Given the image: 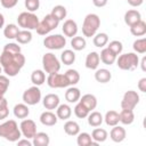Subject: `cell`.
Wrapping results in <instances>:
<instances>
[{
    "label": "cell",
    "instance_id": "f6af8a7d",
    "mask_svg": "<svg viewBox=\"0 0 146 146\" xmlns=\"http://www.w3.org/2000/svg\"><path fill=\"white\" fill-rule=\"evenodd\" d=\"M24 5H25V8L29 11L33 13V11H35V10L39 9V7H40V0H25L24 1Z\"/></svg>",
    "mask_w": 146,
    "mask_h": 146
},
{
    "label": "cell",
    "instance_id": "2e32d148",
    "mask_svg": "<svg viewBox=\"0 0 146 146\" xmlns=\"http://www.w3.org/2000/svg\"><path fill=\"white\" fill-rule=\"evenodd\" d=\"M58 121V117L55 113H52L51 111H46L43 113H41L40 115V122L43 124V125H47V127H52L57 123Z\"/></svg>",
    "mask_w": 146,
    "mask_h": 146
},
{
    "label": "cell",
    "instance_id": "60d3db41",
    "mask_svg": "<svg viewBox=\"0 0 146 146\" xmlns=\"http://www.w3.org/2000/svg\"><path fill=\"white\" fill-rule=\"evenodd\" d=\"M94 44L96 46V47H98V48H102V47H104L105 44H107V42H108V35L106 34V33H104V32H100V33H97V34H95L94 35Z\"/></svg>",
    "mask_w": 146,
    "mask_h": 146
},
{
    "label": "cell",
    "instance_id": "ac0fdd59",
    "mask_svg": "<svg viewBox=\"0 0 146 146\" xmlns=\"http://www.w3.org/2000/svg\"><path fill=\"white\" fill-rule=\"evenodd\" d=\"M9 88V79L7 75L0 74V105L8 104L7 99L5 98V95Z\"/></svg>",
    "mask_w": 146,
    "mask_h": 146
},
{
    "label": "cell",
    "instance_id": "cb8c5ba5",
    "mask_svg": "<svg viewBox=\"0 0 146 146\" xmlns=\"http://www.w3.org/2000/svg\"><path fill=\"white\" fill-rule=\"evenodd\" d=\"M56 115L60 120H67L72 115V108L67 104H60L56 108Z\"/></svg>",
    "mask_w": 146,
    "mask_h": 146
},
{
    "label": "cell",
    "instance_id": "30bf717a",
    "mask_svg": "<svg viewBox=\"0 0 146 146\" xmlns=\"http://www.w3.org/2000/svg\"><path fill=\"white\" fill-rule=\"evenodd\" d=\"M139 103V95L135 90H128L124 92L121 100V107L123 110H133Z\"/></svg>",
    "mask_w": 146,
    "mask_h": 146
},
{
    "label": "cell",
    "instance_id": "484cf974",
    "mask_svg": "<svg viewBox=\"0 0 146 146\" xmlns=\"http://www.w3.org/2000/svg\"><path fill=\"white\" fill-rule=\"evenodd\" d=\"M81 97V92L80 89L76 87H70L66 91H65V99L68 103H76Z\"/></svg>",
    "mask_w": 146,
    "mask_h": 146
},
{
    "label": "cell",
    "instance_id": "4fadbf2b",
    "mask_svg": "<svg viewBox=\"0 0 146 146\" xmlns=\"http://www.w3.org/2000/svg\"><path fill=\"white\" fill-rule=\"evenodd\" d=\"M62 30H63V33H64L65 36L73 38L78 33V24L73 19H66L64 22V24H63Z\"/></svg>",
    "mask_w": 146,
    "mask_h": 146
},
{
    "label": "cell",
    "instance_id": "3957f363",
    "mask_svg": "<svg viewBox=\"0 0 146 146\" xmlns=\"http://www.w3.org/2000/svg\"><path fill=\"white\" fill-rule=\"evenodd\" d=\"M100 26V18L97 14H88L84 19H83V24H82V33L84 36L87 38H91L96 34V32L98 31Z\"/></svg>",
    "mask_w": 146,
    "mask_h": 146
},
{
    "label": "cell",
    "instance_id": "277c9868",
    "mask_svg": "<svg viewBox=\"0 0 146 146\" xmlns=\"http://www.w3.org/2000/svg\"><path fill=\"white\" fill-rule=\"evenodd\" d=\"M116 65L123 71H133L139 65V57L135 52L122 54L116 57Z\"/></svg>",
    "mask_w": 146,
    "mask_h": 146
},
{
    "label": "cell",
    "instance_id": "f35d334b",
    "mask_svg": "<svg viewBox=\"0 0 146 146\" xmlns=\"http://www.w3.org/2000/svg\"><path fill=\"white\" fill-rule=\"evenodd\" d=\"M64 74H65V76H66V79H67L70 86H74V84H76V83L80 81V74H79V72H78L76 70L70 68V70H67Z\"/></svg>",
    "mask_w": 146,
    "mask_h": 146
},
{
    "label": "cell",
    "instance_id": "7c38bea8",
    "mask_svg": "<svg viewBox=\"0 0 146 146\" xmlns=\"http://www.w3.org/2000/svg\"><path fill=\"white\" fill-rule=\"evenodd\" d=\"M19 130L25 138L31 139L36 133V124L31 119H24L19 124Z\"/></svg>",
    "mask_w": 146,
    "mask_h": 146
},
{
    "label": "cell",
    "instance_id": "52a82bcc",
    "mask_svg": "<svg viewBox=\"0 0 146 146\" xmlns=\"http://www.w3.org/2000/svg\"><path fill=\"white\" fill-rule=\"evenodd\" d=\"M66 44V39L62 34H51L43 39V46L50 50H59Z\"/></svg>",
    "mask_w": 146,
    "mask_h": 146
},
{
    "label": "cell",
    "instance_id": "603a6c76",
    "mask_svg": "<svg viewBox=\"0 0 146 146\" xmlns=\"http://www.w3.org/2000/svg\"><path fill=\"white\" fill-rule=\"evenodd\" d=\"M95 79L99 83H107L112 79V73L106 68H98L95 72Z\"/></svg>",
    "mask_w": 146,
    "mask_h": 146
},
{
    "label": "cell",
    "instance_id": "e0dca14e",
    "mask_svg": "<svg viewBox=\"0 0 146 146\" xmlns=\"http://www.w3.org/2000/svg\"><path fill=\"white\" fill-rule=\"evenodd\" d=\"M100 63L99 54L96 51H91L86 57V67L89 70H97L98 65Z\"/></svg>",
    "mask_w": 146,
    "mask_h": 146
},
{
    "label": "cell",
    "instance_id": "f5cc1de1",
    "mask_svg": "<svg viewBox=\"0 0 146 146\" xmlns=\"http://www.w3.org/2000/svg\"><path fill=\"white\" fill-rule=\"evenodd\" d=\"M128 1V3L130 5V6H132V7H139L140 5H143V2H144V0H127Z\"/></svg>",
    "mask_w": 146,
    "mask_h": 146
},
{
    "label": "cell",
    "instance_id": "9a60e30c",
    "mask_svg": "<svg viewBox=\"0 0 146 146\" xmlns=\"http://www.w3.org/2000/svg\"><path fill=\"white\" fill-rule=\"evenodd\" d=\"M42 104L46 107V110H56L59 105V97L56 94H48L43 97Z\"/></svg>",
    "mask_w": 146,
    "mask_h": 146
},
{
    "label": "cell",
    "instance_id": "83f0119b",
    "mask_svg": "<svg viewBox=\"0 0 146 146\" xmlns=\"http://www.w3.org/2000/svg\"><path fill=\"white\" fill-rule=\"evenodd\" d=\"M32 139L34 146H48L50 143V138L46 132H36Z\"/></svg>",
    "mask_w": 146,
    "mask_h": 146
},
{
    "label": "cell",
    "instance_id": "f546056e",
    "mask_svg": "<svg viewBox=\"0 0 146 146\" xmlns=\"http://www.w3.org/2000/svg\"><path fill=\"white\" fill-rule=\"evenodd\" d=\"M30 114V110L27 107V105L24 104H17L14 106V115L18 119H25Z\"/></svg>",
    "mask_w": 146,
    "mask_h": 146
},
{
    "label": "cell",
    "instance_id": "74e56055",
    "mask_svg": "<svg viewBox=\"0 0 146 146\" xmlns=\"http://www.w3.org/2000/svg\"><path fill=\"white\" fill-rule=\"evenodd\" d=\"M71 46H72L73 50L80 51V50H83L86 48L87 42H86V39L83 36H73L71 40Z\"/></svg>",
    "mask_w": 146,
    "mask_h": 146
},
{
    "label": "cell",
    "instance_id": "ba28073f",
    "mask_svg": "<svg viewBox=\"0 0 146 146\" xmlns=\"http://www.w3.org/2000/svg\"><path fill=\"white\" fill-rule=\"evenodd\" d=\"M42 66L47 73H55L60 70V63L52 52H46L42 56Z\"/></svg>",
    "mask_w": 146,
    "mask_h": 146
},
{
    "label": "cell",
    "instance_id": "ee69618b",
    "mask_svg": "<svg viewBox=\"0 0 146 146\" xmlns=\"http://www.w3.org/2000/svg\"><path fill=\"white\" fill-rule=\"evenodd\" d=\"M107 48H108L111 51H113L116 56H119V55L122 52V50H123L122 42H121V41H119V40H113V41H111V42L108 43Z\"/></svg>",
    "mask_w": 146,
    "mask_h": 146
},
{
    "label": "cell",
    "instance_id": "6da1fadb",
    "mask_svg": "<svg viewBox=\"0 0 146 146\" xmlns=\"http://www.w3.org/2000/svg\"><path fill=\"white\" fill-rule=\"evenodd\" d=\"M25 64V56L22 52H10L2 50L0 65L7 76H16Z\"/></svg>",
    "mask_w": 146,
    "mask_h": 146
},
{
    "label": "cell",
    "instance_id": "7bdbcfd3",
    "mask_svg": "<svg viewBox=\"0 0 146 146\" xmlns=\"http://www.w3.org/2000/svg\"><path fill=\"white\" fill-rule=\"evenodd\" d=\"M133 50L138 54H145L146 52V39L145 38H141V39H137L133 44Z\"/></svg>",
    "mask_w": 146,
    "mask_h": 146
},
{
    "label": "cell",
    "instance_id": "5bb4252c",
    "mask_svg": "<svg viewBox=\"0 0 146 146\" xmlns=\"http://www.w3.org/2000/svg\"><path fill=\"white\" fill-rule=\"evenodd\" d=\"M125 136H127V132H125V129L121 125H114L110 132V137L111 139L114 141V143H121L125 139Z\"/></svg>",
    "mask_w": 146,
    "mask_h": 146
},
{
    "label": "cell",
    "instance_id": "db71d44e",
    "mask_svg": "<svg viewBox=\"0 0 146 146\" xmlns=\"http://www.w3.org/2000/svg\"><path fill=\"white\" fill-rule=\"evenodd\" d=\"M146 57H143V59H141V62H140V66H141V70L145 72L146 71Z\"/></svg>",
    "mask_w": 146,
    "mask_h": 146
},
{
    "label": "cell",
    "instance_id": "bcb514c9",
    "mask_svg": "<svg viewBox=\"0 0 146 146\" xmlns=\"http://www.w3.org/2000/svg\"><path fill=\"white\" fill-rule=\"evenodd\" d=\"M3 50H7V51H10V52H21V47L17 44V43H14V42H10V43H6L3 46Z\"/></svg>",
    "mask_w": 146,
    "mask_h": 146
},
{
    "label": "cell",
    "instance_id": "8992f818",
    "mask_svg": "<svg viewBox=\"0 0 146 146\" xmlns=\"http://www.w3.org/2000/svg\"><path fill=\"white\" fill-rule=\"evenodd\" d=\"M58 24H59V21L55 16H52L51 14H48L43 17V19L41 22H39L38 27L35 30H36V33L39 35H46L50 31L55 30L58 26Z\"/></svg>",
    "mask_w": 146,
    "mask_h": 146
},
{
    "label": "cell",
    "instance_id": "d6986e66",
    "mask_svg": "<svg viewBox=\"0 0 146 146\" xmlns=\"http://www.w3.org/2000/svg\"><path fill=\"white\" fill-rule=\"evenodd\" d=\"M141 19V15L138 10L136 9H130L128 10L125 14H124V23L128 25V26H131L133 25L135 23L139 22Z\"/></svg>",
    "mask_w": 146,
    "mask_h": 146
},
{
    "label": "cell",
    "instance_id": "11a10c76",
    "mask_svg": "<svg viewBox=\"0 0 146 146\" xmlns=\"http://www.w3.org/2000/svg\"><path fill=\"white\" fill-rule=\"evenodd\" d=\"M3 24H5V18H3V15L0 13V29L3 27Z\"/></svg>",
    "mask_w": 146,
    "mask_h": 146
},
{
    "label": "cell",
    "instance_id": "816d5d0a",
    "mask_svg": "<svg viewBox=\"0 0 146 146\" xmlns=\"http://www.w3.org/2000/svg\"><path fill=\"white\" fill-rule=\"evenodd\" d=\"M17 145L18 146H32L33 144L27 138H25V139H18L17 140Z\"/></svg>",
    "mask_w": 146,
    "mask_h": 146
},
{
    "label": "cell",
    "instance_id": "7dc6e473",
    "mask_svg": "<svg viewBox=\"0 0 146 146\" xmlns=\"http://www.w3.org/2000/svg\"><path fill=\"white\" fill-rule=\"evenodd\" d=\"M18 0H0V3L3 8L6 9H10V8H14L16 5H17Z\"/></svg>",
    "mask_w": 146,
    "mask_h": 146
},
{
    "label": "cell",
    "instance_id": "b9f144b4",
    "mask_svg": "<svg viewBox=\"0 0 146 146\" xmlns=\"http://www.w3.org/2000/svg\"><path fill=\"white\" fill-rule=\"evenodd\" d=\"M74 114H75V116L79 117V119H84V117L88 116L89 110H88L82 103L79 102V103L75 105V107H74Z\"/></svg>",
    "mask_w": 146,
    "mask_h": 146
},
{
    "label": "cell",
    "instance_id": "ab89813d",
    "mask_svg": "<svg viewBox=\"0 0 146 146\" xmlns=\"http://www.w3.org/2000/svg\"><path fill=\"white\" fill-rule=\"evenodd\" d=\"M52 16H55L59 22L62 21V19H64L65 17H66V15H67V10H66V8L64 7V6H62V5H57V6H55L52 9H51V13H50Z\"/></svg>",
    "mask_w": 146,
    "mask_h": 146
},
{
    "label": "cell",
    "instance_id": "c3c4849f",
    "mask_svg": "<svg viewBox=\"0 0 146 146\" xmlns=\"http://www.w3.org/2000/svg\"><path fill=\"white\" fill-rule=\"evenodd\" d=\"M9 114V110H8V104H3L0 105V120H5Z\"/></svg>",
    "mask_w": 146,
    "mask_h": 146
},
{
    "label": "cell",
    "instance_id": "44dd1931",
    "mask_svg": "<svg viewBox=\"0 0 146 146\" xmlns=\"http://www.w3.org/2000/svg\"><path fill=\"white\" fill-rule=\"evenodd\" d=\"M79 100L89 110V112H91L92 110H95L97 107V98H96V96H94L91 94L83 95L82 97H80Z\"/></svg>",
    "mask_w": 146,
    "mask_h": 146
},
{
    "label": "cell",
    "instance_id": "681fc988",
    "mask_svg": "<svg viewBox=\"0 0 146 146\" xmlns=\"http://www.w3.org/2000/svg\"><path fill=\"white\" fill-rule=\"evenodd\" d=\"M138 89L141 92H146V78H141L138 82Z\"/></svg>",
    "mask_w": 146,
    "mask_h": 146
},
{
    "label": "cell",
    "instance_id": "d6a6232c",
    "mask_svg": "<svg viewBox=\"0 0 146 146\" xmlns=\"http://www.w3.org/2000/svg\"><path fill=\"white\" fill-rule=\"evenodd\" d=\"M31 81L34 86H41L46 81V74L42 70H34L31 74Z\"/></svg>",
    "mask_w": 146,
    "mask_h": 146
},
{
    "label": "cell",
    "instance_id": "8d00e7d4",
    "mask_svg": "<svg viewBox=\"0 0 146 146\" xmlns=\"http://www.w3.org/2000/svg\"><path fill=\"white\" fill-rule=\"evenodd\" d=\"M60 60L64 63V65H71L75 62V52L71 49H66L60 55Z\"/></svg>",
    "mask_w": 146,
    "mask_h": 146
},
{
    "label": "cell",
    "instance_id": "1f68e13d",
    "mask_svg": "<svg viewBox=\"0 0 146 146\" xmlns=\"http://www.w3.org/2000/svg\"><path fill=\"white\" fill-rule=\"evenodd\" d=\"M64 131L68 136H76L80 132V125L75 121H66L64 124Z\"/></svg>",
    "mask_w": 146,
    "mask_h": 146
},
{
    "label": "cell",
    "instance_id": "7a4b0ae2",
    "mask_svg": "<svg viewBox=\"0 0 146 146\" xmlns=\"http://www.w3.org/2000/svg\"><path fill=\"white\" fill-rule=\"evenodd\" d=\"M0 137L13 143L21 139L22 132L15 120H8L0 124Z\"/></svg>",
    "mask_w": 146,
    "mask_h": 146
},
{
    "label": "cell",
    "instance_id": "9f6ffc18",
    "mask_svg": "<svg viewBox=\"0 0 146 146\" xmlns=\"http://www.w3.org/2000/svg\"><path fill=\"white\" fill-rule=\"evenodd\" d=\"M1 71H2V67H1V65H0V74H1Z\"/></svg>",
    "mask_w": 146,
    "mask_h": 146
},
{
    "label": "cell",
    "instance_id": "ffe728a7",
    "mask_svg": "<svg viewBox=\"0 0 146 146\" xmlns=\"http://www.w3.org/2000/svg\"><path fill=\"white\" fill-rule=\"evenodd\" d=\"M116 57L117 56L113 51H111L108 48H104L100 51V54H99V58H100V60L105 65H112V64H114L115 60H116Z\"/></svg>",
    "mask_w": 146,
    "mask_h": 146
},
{
    "label": "cell",
    "instance_id": "d4e9b609",
    "mask_svg": "<svg viewBox=\"0 0 146 146\" xmlns=\"http://www.w3.org/2000/svg\"><path fill=\"white\" fill-rule=\"evenodd\" d=\"M130 33L132 35H135V36L145 35V33H146V23L143 19H140L139 22L135 23L133 25L130 26Z\"/></svg>",
    "mask_w": 146,
    "mask_h": 146
},
{
    "label": "cell",
    "instance_id": "5b68a950",
    "mask_svg": "<svg viewBox=\"0 0 146 146\" xmlns=\"http://www.w3.org/2000/svg\"><path fill=\"white\" fill-rule=\"evenodd\" d=\"M39 18L35 14L31 13V11H23L18 15L17 17V23L21 27H23L24 30H35L38 27L39 24Z\"/></svg>",
    "mask_w": 146,
    "mask_h": 146
},
{
    "label": "cell",
    "instance_id": "f1b7e54d",
    "mask_svg": "<svg viewBox=\"0 0 146 146\" xmlns=\"http://www.w3.org/2000/svg\"><path fill=\"white\" fill-rule=\"evenodd\" d=\"M87 117H88V124L91 125V127H99L104 121L103 115L97 111H94L91 113L89 112Z\"/></svg>",
    "mask_w": 146,
    "mask_h": 146
},
{
    "label": "cell",
    "instance_id": "8fae6325",
    "mask_svg": "<svg viewBox=\"0 0 146 146\" xmlns=\"http://www.w3.org/2000/svg\"><path fill=\"white\" fill-rule=\"evenodd\" d=\"M47 83L50 88H66L70 86L65 74H60L58 72L49 73L47 78Z\"/></svg>",
    "mask_w": 146,
    "mask_h": 146
},
{
    "label": "cell",
    "instance_id": "4dcf8cb0",
    "mask_svg": "<svg viewBox=\"0 0 146 146\" xmlns=\"http://www.w3.org/2000/svg\"><path fill=\"white\" fill-rule=\"evenodd\" d=\"M104 121H105V123H106L107 125H110V127H114V125L119 124V122H120L119 113L115 112V111H113V110L106 112L105 117H104Z\"/></svg>",
    "mask_w": 146,
    "mask_h": 146
},
{
    "label": "cell",
    "instance_id": "836d02e7",
    "mask_svg": "<svg viewBox=\"0 0 146 146\" xmlns=\"http://www.w3.org/2000/svg\"><path fill=\"white\" fill-rule=\"evenodd\" d=\"M107 136H108V135H107V131H106L105 129H103V128H96V129H94L92 132H91V138H92V140L97 141L98 144L105 141V140L107 139Z\"/></svg>",
    "mask_w": 146,
    "mask_h": 146
},
{
    "label": "cell",
    "instance_id": "e575fe53",
    "mask_svg": "<svg viewBox=\"0 0 146 146\" xmlns=\"http://www.w3.org/2000/svg\"><path fill=\"white\" fill-rule=\"evenodd\" d=\"M16 40L18 43L21 44H26V43H30L32 41V33L30 30H19L17 36H16Z\"/></svg>",
    "mask_w": 146,
    "mask_h": 146
},
{
    "label": "cell",
    "instance_id": "9c48e42d",
    "mask_svg": "<svg viewBox=\"0 0 146 146\" xmlns=\"http://www.w3.org/2000/svg\"><path fill=\"white\" fill-rule=\"evenodd\" d=\"M23 102L26 105H36L40 100H41V90L39 89L38 86H33L27 88L24 92H23Z\"/></svg>",
    "mask_w": 146,
    "mask_h": 146
},
{
    "label": "cell",
    "instance_id": "4316f807",
    "mask_svg": "<svg viewBox=\"0 0 146 146\" xmlns=\"http://www.w3.org/2000/svg\"><path fill=\"white\" fill-rule=\"evenodd\" d=\"M120 116V122L122 124L129 125L135 121V114H133V110H123L119 113Z\"/></svg>",
    "mask_w": 146,
    "mask_h": 146
},
{
    "label": "cell",
    "instance_id": "d590c367",
    "mask_svg": "<svg viewBox=\"0 0 146 146\" xmlns=\"http://www.w3.org/2000/svg\"><path fill=\"white\" fill-rule=\"evenodd\" d=\"M18 32H19V29L16 24H8L3 29V35L7 39H16Z\"/></svg>",
    "mask_w": 146,
    "mask_h": 146
},
{
    "label": "cell",
    "instance_id": "f907efd6",
    "mask_svg": "<svg viewBox=\"0 0 146 146\" xmlns=\"http://www.w3.org/2000/svg\"><path fill=\"white\" fill-rule=\"evenodd\" d=\"M107 1L108 0H92V3H94V6L102 8V7H105L107 5Z\"/></svg>",
    "mask_w": 146,
    "mask_h": 146
},
{
    "label": "cell",
    "instance_id": "7402d4cb",
    "mask_svg": "<svg viewBox=\"0 0 146 146\" xmlns=\"http://www.w3.org/2000/svg\"><path fill=\"white\" fill-rule=\"evenodd\" d=\"M78 138H76V144L79 146H90V145H95L97 146L98 143L92 140L91 138V135H89L88 132H79L78 135Z\"/></svg>",
    "mask_w": 146,
    "mask_h": 146
}]
</instances>
